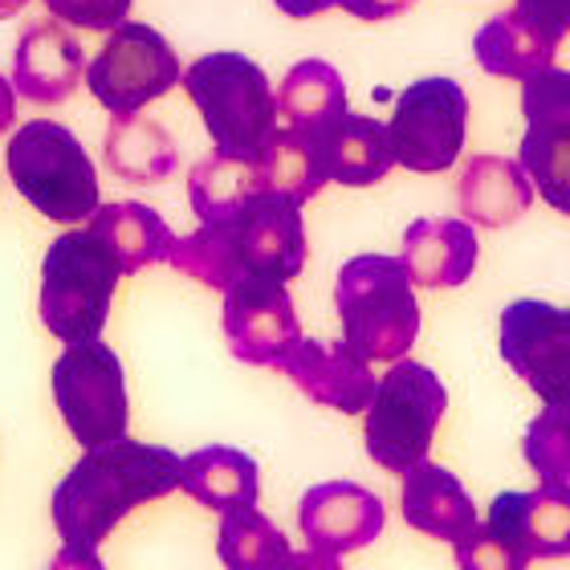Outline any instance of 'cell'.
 <instances>
[{"label": "cell", "mask_w": 570, "mask_h": 570, "mask_svg": "<svg viewBox=\"0 0 570 570\" xmlns=\"http://www.w3.org/2000/svg\"><path fill=\"white\" fill-rule=\"evenodd\" d=\"M179 489V456L147 440H107L86 449V456L53 489V525L66 547L98 550L115 525L147 501Z\"/></svg>", "instance_id": "cell-1"}, {"label": "cell", "mask_w": 570, "mask_h": 570, "mask_svg": "<svg viewBox=\"0 0 570 570\" xmlns=\"http://www.w3.org/2000/svg\"><path fill=\"white\" fill-rule=\"evenodd\" d=\"M334 309L343 318V343L367 363H395L420 334L416 285L407 265L387 253H358L338 269Z\"/></svg>", "instance_id": "cell-2"}, {"label": "cell", "mask_w": 570, "mask_h": 570, "mask_svg": "<svg viewBox=\"0 0 570 570\" xmlns=\"http://www.w3.org/2000/svg\"><path fill=\"white\" fill-rule=\"evenodd\" d=\"M179 86L200 110L216 155L253 159L265 135L277 127L274 86L262 66L245 53H233V49L204 53L179 73Z\"/></svg>", "instance_id": "cell-3"}, {"label": "cell", "mask_w": 570, "mask_h": 570, "mask_svg": "<svg viewBox=\"0 0 570 570\" xmlns=\"http://www.w3.org/2000/svg\"><path fill=\"white\" fill-rule=\"evenodd\" d=\"M12 188L33 204L46 220L58 225H82L102 204L95 159L86 155L78 135L61 122L33 119L17 127L4 147Z\"/></svg>", "instance_id": "cell-4"}, {"label": "cell", "mask_w": 570, "mask_h": 570, "mask_svg": "<svg viewBox=\"0 0 570 570\" xmlns=\"http://www.w3.org/2000/svg\"><path fill=\"white\" fill-rule=\"evenodd\" d=\"M122 269L90 228H70L41 262V322L58 343L102 338Z\"/></svg>", "instance_id": "cell-5"}, {"label": "cell", "mask_w": 570, "mask_h": 570, "mask_svg": "<svg viewBox=\"0 0 570 570\" xmlns=\"http://www.w3.org/2000/svg\"><path fill=\"white\" fill-rule=\"evenodd\" d=\"M444 407L449 387L440 383L436 371L416 358H395L392 371L375 380V392L363 407L367 456L387 473H404L407 464L424 461Z\"/></svg>", "instance_id": "cell-6"}, {"label": "cell", "mask_w": 570, "mask_h": 570, "mask_svg": "<svg viewBox=\"0 0 570 570\" xmlns=\"http://www.w3.org/2000/svg\"><path fill=\"white\" fill-rule=\"evenodd\" d=\"M53 400H58L70 436L82 449L127 436V428H131L122 358L102 338L66 343V351L53 363Z\"/></svg>", "instance_id": "cell-7"}, {"label": "cell", "mask_w": 570, "mask_h": 570, "mask_svg": "<svg viewBox=\"0 0 570 570\" xmlns=\"http://www.w3.org/2000/svg\"><path fill=\"white\" fill-rule=\"evenodd\" d=\"M179 73L184 70H179L176 49L167 46L159 29L142 21H119L115 29H107V41L82 78L110 115H131L179 86Z\"/></svg>", "instance_id": "cell-8"}, {"label": "cell", "mask_w": 570, "mask_h": 570, "mask_svg": "<svg viewBox=\"0 0 570 570\" xmlns=\"http://www.w3.org/2000/svg\"><path fill=\"white\" fill-rule=\"evenodd\" d=\"M469 135V95L452 78H420L395 98L387 139L395 164L420 176H440L461 159Z\"/></svg>", "instance_id": "cell-9"}, {"label": "cell", "mask_w": 570, "mask_h": 570, "mask_svg": "<svg viewBox=\"0 0 570 570\" xmlns=\"http://www.w3.org/2000/svg\"><path fill=\"white\" fill-rule=\"evenodd\" d=\"M522 171L550 208L567 213L570 184V73L559 66L522 78Z\"/></svg>", "instance_id": "cell-10"}, {"label": "cell", "mask_w": 570, "mask_h": 570, "mask_svg": "<svg viewBox=\"0 0 570 570\" xmlns=\"http://www.w3.org/2000/svg\"><path fill=\"white\" fill-rule=\"evenodd\" d=\"M501 358L542 404H567L570 314L538 297L510 302L501 309Z\"/></svg>", "instance_id": "cell-11"}, {"label": "cell", "mask_w": 570, "mask_h": 570, "mask_svg": "<svg viewBox=\"0 0 570 570\" xmlns=\"http://www.w3.org/2000/svg\"><path fill=\"white\" fill-rule=\"evenodd\" d=\"M220 322H225L233 355L249 367H277V358L302 338L294 297L285 282L274 277L240 274L233 285H225Z\"/></svg>", "instance_id": "cell-12"}, {"label": "cell", "mask_w": 570, "mask_h": 570, "mask_svg": "<svg viewBox=\"0 0 570 570\" xmlns=\"http://www.w3.org/2000/svg\"><path fill=\"white\" fill-rule=\"evenodd\" d=\"M501 547L510 570L530 567L534 559H562L570 550V493L538 485L530 493L510 489L498 493L481 522Z\"/></svg>", "instance_id": "cell-13"}, {"label": "cell", "mask_w": 570, "mask_h": 570, "mask_svg": "<svg viewBox=\"0 0 570 570\" xmlns=\"http://www.w3.org/2000/svg\"><path fill=\"white\" fill-rule=\"evenodd\" d=\"M383 525H387L383 498L355 481H322L306 489L297 505V530L306 538V550L331 562L371 547L383 534Z\"/></svg>", "instance_id": "cell-14"}, {"label": "cell", "mask_w": 570, "mask_h": 570, "mask_svg": "<svg viewBox=\"0 0 570 570\" xmlns=\"http://www.w3.org/2000/svg\"><path fill=\"white\" fill-rule=\"evenodd\" d=\"M233 228V249H237L240 274L294 282L306 265V225H302V204L262 191L257 200L245 204Z\"/></svg>", "instance_id": "cell-15"}, {"label": "cell", "mask_w": 570, "mask_h": 570, "mask_svg": "<svg viewBox=\"0 0 570 570\" xmlns=\"http://www.w3.org/2000/svg\"><path fill=\"white\" fill-rule=\"evenodd\" d=\"M277 367L322 407H334L343 416H358L375 392V371L363 355L346 343H322V338H297Z\"/></svg>", "instance_id": "cell-16"}, {"label": "cell", "mask_w": 570, "mask_h": 570, "mask_svg": "<svg viewBox=\"0 0 570 570\" xmlns=\"http://www.w3.org/2000/svg\"><path fill=\"white\" fill-rule=\"evenodd\" d=\"M86 53L70 24L41 21L29 24L12 49V90L37 107H58L82 86Z\"/></svg>", "instance_id": "cell-17"}, {"label": "cell", "mask_w": 570, "mask_h": 570, "mask_svg": "<svg viewBox=\"0 0 570 570\" xmlns=\"http://www.w3.org/2000/svg\"><path fill=\"white\" fill-rule=\"evenodd\" d=\"M400 476H404V485H400V510H404V522L412 530H420V534L452 547V542H461L481 522L469 489L444 464H432L424 456V461L407 464Z\"/></svg>", "instance_id": "cell-18"}, {"label": "cell", "mask_w": 570, "mask_h": 570, "mask_svg": "<svg viewBox=\"0 0 570 570\" xmlns=\"http://www.w3.org/2000/svg\"><path fill=\"white\" fill-rule=\"evenodd\" d=\"M407 277L420 289H456L476 274V233L461 216H420L404 233Z\"/></svg>", "instance_id": "cell-19"}, {"label": "cell", "mask_w": 570, "mask_h": 570, "mask_svg": "<svg viewBox=\"0 0 570 570\" xmlns=\"http://www.w3.org/2000/svg\"><path fill=\"white\" fill-rule=\"evenodd\" d=\"M314 147H318L322 171L326 179L343 184V188H371L380 184L395 167L392 139H387V122L367 119V115H338L326 127H318Z\"/></svg>", "instance_id": "cell-20"}, {"label": "cell", "mask_w": 570, "mask_h": 570, "mask_svg": "<svg viewBox=\"0 0 570 570\" xmlns=\"http://www.w3.org/2000/svg\"><path fill=\"white\" fill-rule=\"evenodd\" d=\"M456 200L469 225L476 228H505L522 220L534 204V184L522 171L518 159L505 155H473L461 171Z\"/></svg>", "instance_id": "cell-21"}, {"label": "cell", "mask_w": 570, "mask_h": 570, "mask_svg": "<svg viewBox=\"0 0 570 570\" xmlns=\"http://www.w3.org/2000/svg\"><path fill=\"white\" fill-rule=\"evenodd\" d=\"M86 228L107 245V253L115 257L122 274L164 265L171 257V245H176V233L167 228L164 216L139 200L98 204L95 213L86 216Z\"/></svg>", "instance_id": "cell-22"}, {"label": "cell", "mask_w": 570, "mask_h": 570, "mask_svg": "<svg viewBox=\"0 0 570 570\" xmlns=\"http://www.w3.org/2000/svg\"><path fill=\"white\" fill-rule=\"evenodd\" d=\"M559 46H562V37H554L550 29L534 24L518 9L489 17L473 37L476 66L485 73H493V78H510V82H522L530 73L554 66Z\"/></svg>", "instance_id": "cell-23"}, {"label": "cell", "mask_w": 570, "mask_h": 570, "mask_svg": "<svg viewBox=\"0 0 570 570\" xmlns=\"http://www.w3.org/2000/svg\"><path fill=\"white\" fill-rule=\"evenodd\" d=\"M179 489L204 510H237V505H257L262 498V469L249 452L213 444L179 461Z\"/></svg>", "instance_id": "cell-24"}, {"label": "cell", "mask_w": 570, "mask_h": 570, "mask_svg": "<svg viewBox=\"0 0 570 570\" xmlns=\"http://www.w3.org/2000/svg\"><path fill=\"white\" fill-rule=\"evenodd\" d=\"M107 167L127 184H164L176 176V139L155 119L142 115H110L107 127Z\"/></svg>", "instance_id": "cell-25"}, {"label": "cell", "mask_w": 570, "mask_h": 570, "mask_svg": "<svg viewBox=\"0 0 570 570\" xmlns=\"http://www.w3.org/2000/svg\"><path fill=\"white\" fill-rule=\"evenodd\" d=\"M253 167H257L265 191L285 196V200L294 204L314 200L322 184H326L314 135L297 131V127H274V131L265 135L257 155H253Z\"/></svg>", "instance_id": "cell-26"}, {"label": "cell", "mask_w": 570, "mask_h": 570, "mask_svg": "<svg viewBox=\"0 0 570 570\" xmlns=\"http://www.w3.org/2000/svg\"><path fill=\"white\" fill-rule=\"evenodd\" d=\"M262 176L253 159H233V155H208L191 167L188 200L200 216V225H228L245 213V204L262 196Z\"/></svg>", "instance_id": "cell-27"}, {"label": "cell", "mask_w": 570, "mask_h": 570, "mask_svg": "<svg viewBox=\"0 0 570 570\" xmlns=\"http://www.w3.org/2000/svg\"><path fill=\"white\" fill-rule=\"evenodd\" d=\"M274 98L277 110L285 115V127H297V131H318V127L351 110L346 107L343 73L322 58L297 61L294 70L282 78V90Z\"/></svg>", "instance_id": "cell-28"}, {"label": "cell", "mask_w": 570, "mask_h": 570, "mask_svg": "<svg viewBox=\"0 0 570 570\" xmlns=\"http://www.w3.org/2000/svg\"><path fill=\"white\" fill-rule=\"evenodd\" d=\"M216 554L228 570H277L289 559V538L257 505H237L220 513Z\"/></svg>", "instance_id": "cell-29"}, {"label": "cell", "mask_w": 570, "mask_h": 570, "mask_svg": "<svg viewBox=\"0 0 570 570\" xmlns=\"http://www.w3.org/2000/svg\"><path fill=\"white\" fill-rule=\"evenodd\" d=\"M167 265H176L179 274L196 277L208 289H225L240 277L237 249H233V228L228 225H200L188 237H176Z\"/></svg>", "instance_id": "cell-30"}, {"label": "cell", "mask_w": 570, "mask_h": 570, "mask_svg": "<svg viewBox=\"0 0 570 570\" xmlns=\"http://www.w3.org/2000/svg\"><path fill=\"white\" fill-rule=\"evenodd\" d=\"M525 464L538 473V485L570 493V436H567V404H547L538 420L525 428L522 440Z\"/></svg>", "instance_id": "cell-31"}, {"label": "cell", "mask_w": 570, "mask_h": 570, "mask_svg": "<svg viewBox=\"0 0 570 570\" xmlns=\"http://www.w3.org/2000/svg\"><path fill=\"white\" fill-rule=\"evenodd\" d=\"M135 0H46L53 21L70 24V29H90V33H107L119 21L131 17Z\"/></svg>", "instance_id": "cell-32"}, {"label": "cell", "mask_w": 570, "mask_h": 570, "mask_svg": "<svg viewBox=\"0 0 570 570\" xmlns=\"http://www.w3.org/2000/svg\"><path fill=\"white\" fill-rule=\"evenodd\" d=\"M513 9L567 41V33H570V0H518Z\"/></svg>", "instance_id": "cell-33"}, {"label": "cell", "mask_w": 570, "mask_h": 570, "mask_svg": "<svg viewBox=\"0 0 570 570\" xmlns=\"http://www.w3.org/2000/svg\"><path fill=\"white\" fill-rule=\"evenodd\" d=\"M338 4L358 21H392V17H404L416 0H338Z\"/></svg>", "instance_id": "cell-34"}, {"label": "cell", "mask_w": 570, "mask_h": 570, "mask_svg": "<svg viewBox=\"0 0 570 570\" xmlns=\"http://www.w3.org/2000/svg\"><path fill=\"white\" fill-rule=\"evenodd\" d=\"M277 12L294 17V21H306V17H322L326 9H334L338 0H274Z\"/></svg>", "instance_id": "cell-35"}, {"label": "cell", "mask_w": 570, "mask_h": 570, "mask_svg": "<svg viewBox=\"0 0 570 570\" xmlns=\"http://www.w3.org/2000/svg\"><path fill=\"white\" fill-rule=\"evenodd\" d=\"M53 567L98 570V567H102V554H98V550H82V547H61V554L53 559Z\"/></svg>", "instance_id": "cell-36"}, {"label": "cell", "mask_w": 570, "mask_h": 570, "mask_svg": "<svg viewBox=\"0 0 570 570\" xmlns=\"http://www.w3.org/2000/svg\"><path fill=\"white\" fill-rule=\"evenodd\" d=\"M17 122V90H12L9 78H0V135Z\"/></svg>", "instance_id": "cell-37"}, {"label": "cell", "mask_w": 570, "mask_h": 570, "mask_svg": "<svg viewBox=\"0 0 570 570\" xmlns=\"http://www.w3.org/2000/svg\"><path fill=\"white\" fill-rule=\"evenodd\" d=\"M24 4H29V0H0V17H17Z\"/></svg>", "instance_id": "cell-38"}]
</instances>
